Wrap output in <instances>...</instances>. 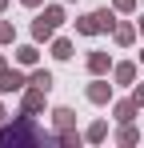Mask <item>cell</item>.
Here are the masks:
<instances>
[{
  "mask_svg": "<svg viewBox=\"0 0 144 148\" xmlns=\"http://www.w3.org/2000/svg\"><path fill=\"white\" fill-rule=\"evenodd\" d=\"M116 12H136V0H112Z\"/></svg>",
  "mask_w": 144,
  "mask_h": 148,
  "instance_id": "18",
  "label": "cell"
},
{
  "mask_svg": "<svg viewBox=\"0 0 144 148\" xmlns=\"http://www.w3.org/2000/svg\"><path fill=\"white\" fill-rule=\"evenodd\" d=\"M140 140V132H136V124L128 120V124H120V132H116V144H136Z\"/></svg>",
  "mask_w": 144,
  "mask_h": 148,
  "instance_id": "16",
  "label": "cell"
},
{
  "mask_svg": "<svg viewBox=\"0 0 144 148\" xmlns=\"http://www.w3.org/2000/svg\"><path fill=\"white\" fill-rule=\"evenodd\" d=\"M24 88H28L24 68H4L0 72V96H12V92H24Z\"/></svg>",
  "mask_w": 144,
  "mask_h": 148,
  "instance_id": "4",
  "label": "cell"
},
{
  "mask_svg": "<svg viewBox=\"0 0 144 148\" xmlns=\"http://www.w3.org/2000/svg\"><path fill=\"white\" fill-rule=\"evenodd\" d=\"M108 68H112V56H108V52H100V48L88 52V72H92V76H104Z\"/></svg>",
  "mask_w": 144,
  "mask_h": 148,
  "instance_id": "9",
  "label": "cell"
},
{
  "mask_svg": "<svg viewBox=\"0 0 144 148\" xmlns=\"http://www.w3.org/2000/svg\"><path fill=\"white\" fill-rule=\"evenodd\" d=\"M0 144H56V132H44V128H36V120H32V112H24L16 120L0 124Z\"/></svg>",
  "mask_w": 144,
  "mask_h": 148,
  "instance_id": "1",
  "label": "cell"
},
{
  "mask_svg": "<svg viewBox=\"0 0 144 148\" xmlns=\"http://www.w3.org/2000/svg\"><path fill=\"white\" fill-rule=\"evenodd\" d=\"M0 120H8V112H4V104H0Z\"/></svg>",
  "mask_w": 144,
  "mask_h": 148,
  "instance_id": "22",
  "label": "cell"
},
{
  "mask_svg": "<svg viewBox=\"0 0 144 148\" xmlns=\"http://www.w3.org/2000/svg\"><path fill=\"white\" fill-rule=\"evenodd\" d=\"M4 8H8V0H0V12H4Z\"/></svg>",
  "mask_w": 144,
  "mask_h": 148,
  "instance_id": "24",
  "label": "cell"
},
{
  "mask_svg": "<svg viewBox=\"0 0 144 148\" xmlns=\"http://www.w3.org/2000/svg\"><path fill=\"white\" fill-rule=\"evenodd\" d=\"M140 64H144V48H140Z\"/></svg>",
  "mask_w": 144,
  "mask_h": 148,
  "instance_id": "25",
  "label": "cell"
},
{
  "mask_svg": "<svg viewBox=\"0 0 144 148\" xmlns=\"http://www.w3.org/2000/svg\"><path fill=\"white\" fill-rule=\"evenodd\" d=\"M112 28H116V12H112V8H96V12H88V16H80V20H76V32H80V36L112 32Z\"/></svg>",
  "mask_w": 144,
  "mask_h": 148,
  "instance_id": "3",
  "label": "cell"
},
{
  "mask_svg": "<svg viewBox=\"0 0 144 148\" xmlns=\"http://www.w3.org/2000/svg\"><path fill=\"white\" fill-rule=\"evenodd\" d=\"M24 8H40V4H44V0H20Z\"/></svg>",
  "mask_w": 144,
  "mask_h": 148,
  "instance_id": "20",
  "label": "cell"
},
{
  "mask_svg": "<svg viewBox=\"0 0 144 148\" xmlns=\"http://www.w3.org/2000/svg\"><path fill=\"white\" fill-rule=\"evenodd\" d=\"M4 68H8V60H4V52H0V72H4Z\"/></svg>",
  "mask_w": 144,
  "mask_h": 148,
  "instance_id": "21",
  "label": "cell"
},
{
  "mask_svg": "<svg viewBox=\"0 0 144 148\" xmlns=\"http://www.w3.org/2000/svg\"><path fill=\"white\" fill-rule=\"evenodd\" d=\"M52 128H56V132H68V128H76V112H72L68 104H56V108H52Z\"/></svg>",
  "mask_w": 144,
  "mask_h": 148,
  "instance_id": "7",
  "label": "cell"
},
{
  "mask_svg": "<svg viewBox=\"0 0 144 148\" xmlns=\"http://www.w3.org/2000/svg\"><path fill=\"white\" fill-rule=\"evenodd\" d=\"M84 96L92 100V104H108V100H112V84H108L104 76H92V84L84 88Z\"/></svg>",
  "mask_w": 144,
  "mask_h": 148,
  "instance_id": "6",
  "label": "cell"
},
{
  "mask_svg": "<svg viewBox=\"0 0 144 148\" xmlns=\"http://www.w3.org/2000/svg\"><path fill=\"white\" fill-rule=\"evenodd\" d=\"M36 60H40V48H36V40L16 48V64H20V68H36Z\"/></svg>",
  "mask_w": 144,
  "mask_h": 148,
  "instance_id": "12",
  "label": "cell"
},
{
  "mask_svg": "<svg viewBox=\"0 0 144 148\" xmlns=\"http://www.w3.org/2000/svg\"><path fill=\"white\" fill-rule=\"evenodd\" d=\"M136 112H140V104H136V100H132V96H128V100H116V104H112V116H116L120 124L136 120Z\"/></svg>",
  "mask_w": 144,
  "mask_h": 148,
  "instance_id": "8",
  "label": "cell"
},
{
  "mask_svg": "<svg viewBox=\"0 0 144 148\" xmlns=\"http://www.w3.org/2000/svg\"><path fill=\"white\" fill-rule=\"evenodd\" d=\"M28 84H36V88L52 92V72H48V68H32V72H28Z\"/></svg>",
  "mask_w": 144,
  "mask_h": 148,
  "instance_id": "15",
  "label": "cell"
},
{
  "mask_svg": "<svg viewBox=\"0 0 144 148\" xmlns=\"http://www.w3.org/2000/svg\"><path fill=\"white\" fill-rule=\"evenodd\" d=\"M136 28H140V32H144V16H140V20H136Z\"/></svg>",
  "mask_w": 144,
  "mask_h": 148,
  "instance_id": "23",
  "label": "cell"
},
{
  "mask_svg": "<svg viewBox=\"0 0 144 148\" xmlns=\"http://www.w3.org/2000/svg\"><path fill=\"white\" fill-rule=\"evenodd\" d=\"M84 140H88V144H104V140H108V124H104V120H92L88 128H84Z\"/></svg>",
  "mask_w": 144,
  "mask_h": 148,
  "instance_id": "13",
  "label": "cell"
},
{
  "mask_svg": "<svg viewBox=\"0 0 144 148\" xmlns=\"http://www.w3.org/2000/svg\"><path fill=\"white\" fill-rule=\"evenodd\" d=\"M52 56L56 60H72V40L68 36H52Z\"/></svg>",
  "mask_w": 144,
  "mask_h": 148,
  "instance_id": "14",
  "label": "cell"
},
{
  "mask_svg": "<svg viewBox=\"0 0 144 148\" xmlns=\"http://www.w3.org/2000/svg\"><path fill=\"white\" fill-rule=\"evenodd\" d=\"M60 24H64V8H60V4H48V8H40V16L32 20V40H36V44L52 40Z\"/></svg>",
  "mask_w": 144,
  "mask_h": 148,
  "instance_id": "2",
  "label": "cell"
},
{
  "mask_svg": "<svg viewBox=\"0 0 144 148\" xmlns=\"http://www.w3.org/2000/svg\"><path fill=\"white\" fill-rule=\"evenodd\" d=\"M16 40V24L12 20H0V44H12Z\"/></svg>",
  "mask_w": 144,
  "mask_h": 148,
  "instance_id": "17",
  "label": "cell"
},
{
  "mask_svg": "<svg viewBox=\"0 0 144 148\" xmlns=\"http://www.w3.org/2000/svg\"><path fill=\"white\" fill-rule=\"evenodd\" d=\"M112 80H116V84H136V64H132V60L112 64Z\"/></svg>",
  "mask_w": 144,
  "mask_h": 148,
  "instance_id": "11",
  "label": "cell"
},
{
  "mask_svg": "<svg viewBox=\"0 0 144 148\" xmlns=\"http://www.w3.org/2000/svg\"><path fill=\"white\" fill-rule=\"evenodd\" d=\"M44 100H48V92H44V88H36V84H28V88L20 92V108L36 116V112H44Z\"/></svg>",
  "mask_w": 144,
  "mask_h": 148,
  "instance_id": "5",
  "label": "cell"
},
{
  "mask_svg": "<svg viewBox=\"0 0 144 148\" xmlns=\"http://www.w3.org/2000/svg\"><path fill=\"white\" fill-rule=\"evenodd\" d=\"M112 40H116L120 48H128V44H136V24H128V20H120L112 28Z\"/></svg>",
  "mask_w": 144,
  "mask_h": 148,
  "instance_id": "10",
  "label": "cell"
},
{
  "mask_svg": "<svg viewBox=\"0 0 144 148\" xmlns=\"http://www.w3.org/2000/svg\"><path fill=\"white\" fill-rule=\"evenodd\" d=\"M132 100H136V104L144 108V80H140V84H132Z\"/></svg>",
  "mask_w": 144,
  "mask_h": 148,
  "instance_id": "19",
  "label": "cell"
}]
</instances>
